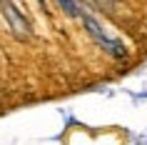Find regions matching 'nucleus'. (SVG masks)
<instances>
[{"instance_id":"nucleus-2","label":"nucleus","mask_w":147,"mask_h":145,"mask_svg":"<svg viewBox=\"0 0 147 145\" xmlns=\"http://www.w3.org/2000/svg\"><path fill=\"white\" fill-rule=\"evenodd\" d=\"M0 13L5 15V20H8L13 35H18V38H23V40L30 38V23H28V18H25L10 0H0Z\"/></svg>"},{"instance_id":"nucleus-4","label":"nucleus","mask_w":147,"mask_h":145,"mask_svg":"<svg viewBox=\"0 0 147 145\" xmlns=\"http://www.w3.org/2000/svg\"><path fill=\"white\" fill-rule=\"evenodd\" d=\"M97 3V8H102V10H112V5H115V0H95Z\"/></svg>"},{"instance_id":"nucleus-1","label":"nucleus","mask_w":147,"mask_h":145,"mask_svg":"<svg viewBox=\"0 0 147 145\" xmlns=\"http://www.w3.org/2000/svg\"><path fill=\"white\" fill-rule=\"evenodd\" d=\"M82 23H85V28H87V33H90V38L97 43V45L105 50L107 55H112V58H125L127 55V48L120 43V40H115V38H107L105 33H102V28L97 25V20H95L92 15H82Z\"/></svg>"},{"instance_id":"nucleus-3","label":"nucleus","mask_w":147,"mask_h":145,"mask_svg":"<svg viewBox=\"0 0 147 145\" xmlns=\"http://www.w3.org/2000/svg\"><path fill=\"white\" fill-rule=\"evenodd\" d=\"M57 5L65 10V15H70V18L78 15V5H75V0H57Z\"/></svg>"}]
</instances>
